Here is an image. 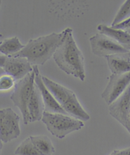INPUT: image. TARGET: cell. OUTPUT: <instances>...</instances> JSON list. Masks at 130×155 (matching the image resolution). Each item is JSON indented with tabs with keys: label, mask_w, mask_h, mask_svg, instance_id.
Returning <instances> with one entry per match:
<instances>
[{
	"label": "cell",
	"mask_w": 130,
	"mask_h": 155,
	"mask_svg": "<svg viewBox=\"0 0 130 155\" xmlns=\"http://www.w3.org/2000/svg\"><path fill=\"white\" fill-rule=\"evenodd\" d=\"M56 64L68 75H72L82 81L86 79L84 57L76 45L73 30L67 28L60 44L53 55Z\"/></svg>",
	"instance_id": "6da1fadb"
},
{
	"label": "cell",
	"mask_w": 130,
	"mask_h": 155,
	"mask_svg": "<svg viewBox=\"0 0 130 155\" xmlns=\"http://www.w3.org/2000/svg\"><path fill=\"white\" fill-rule=\"evenodd\" d=\"M63 35L64 31L31 39L20 52L10 56L26 58L32 66L44 65L54 55Z\"/></svg>",
	"instance_id": "7a4b0ae2"
},
{
	"label": "cell",
	"mask_w": 130,
	"mask_h": 155,
	"mask_svg": "<svg viewBox=\"0 0 130 155\" xmlns=\"http://www.w3.org/2000/svg\"><path fill=\"white\" fill-rule=\"evenodd\" d=\"M42 81L68 115L82 121H87L89 120V115L82 106L76 94L73 91L45 76H42Z\"/></svg>",
	"instance_id": "3957f363"
},
{
	"label": "cell",
	"mask_w": 130,
	"mask_h": 155,
	"mask_svg": "<svg viewBox=\"0 0 130 155\" xmlns=\"http://www.w3.org/2000/svg\"><path fill=\"white\" fill-rule=\"evenodd\" d=\"M41 121L53 136L60 139L84 127V121L78 119L67 114L46 111H44Z\"/></svg>",
	"instance_id": "277c9868"
},
{
	"label": "cell",
	"mask_w": 130,
	"mask_h": 155,
	"mask_svg": "<svg viewBox=\"0 0 130 155\" xmlns=\"http://www.w3.org/2000/svg\"><path fill=\"white\" fill-rule=\"evenodd\" d=\"M34 86V73L33 70L24 78L15 83L14 90L10 97L14 105L20 110L25 124L30 123L28 106Z\"/></svg>",
	"instance_id": "5b68a950"
},
{
	"label": "cell",
	"mask_w": 130,
	"mask_h": 155,
	"mask_svg": "<svg viewBox=\"0 0 130 155\" xmlns=\"http://www.w3.org/2000/svg\"><path fill=\"white\" fill-rule=\"evenodd\" d=\"M91 51L94 55L106 58L114 54H126L129 51L102 33H96L89 38Z\"/></svg>",
	"instance_id": "8992f818"
},
{
	"label": "cell",
	"mask_w": 130,
	"mask_h": 155,
	"mask_svg": "<svg viewBox=\"0 0 130 155\" xmlns=\"http://www.w3.org/2000/svg\"><path fill=\"white\" fill-rule=\"evenodd\" d=\"M20 117L11 108L0 109V139L7 143L21 134Z\"/></svg>",
	"instance_id": "52a82bcc"
},
{
	"label": "cell",
	"mask_w": 130,
	"mask_h": 155,
	"mask_svg": "<svg viewBox=\"0 0 130 155\" xmlns=\"http://www.w3.org/2000/svg\"><path fill=\"white\" fill-rule=\"evenodd\" d=\"M0 67L6 74L12 77L15 81L22 79L33 71V66L26 58L7 56L0 54Z\"/></svg>",
	"instance_id": "ba28073f"
},
{
	"label": "cell",
	"mask_w": 130,
	"mask_h": 155,
	"mask_svg": "<svg viewBox=\"0 0 130 155\" xmlns=\"http://www.w3.org/2000/svg\"><path fill=\"white\" fill-rule=\"evenodd\" d=\"M109 106L110 114L130 134V85L115 102Z\"/></svg>",
	"instance_id": "9c48e42d"
},
{
	"label": "cell",
	"mask_w": 130,
	"mask_h": 155,
	"mask_svg": "<svg viewBox=\"0 0 130 155\" xmlns=\"http://www.w3.org/2000/svg\"><path fill=\"white\" fill-rule=\"evenodd\" d=\"M130 85V71L124 74H112L109 81L102 93V98L110 105L126 91Z\"/></svg>",
	"instance_id": "30bf717a"
},
{
	"label": "cell",
	"mask_w": 130,
	"mask_h": 155,
	"mask_svg": "<svg viewBox=\"0 0 130 155\" xmlns=\"http://www.w3.org/2000/svg\"><path fill=\"white\" fill-rule=\"evenodd\" d=\"M33 70L34 73V83L37 86L42 98L45 111L52 113H60V114H67L61 105L52 94L50 91L44 84L42 81V75L40 74L38 66H33Z\"/></svg>",
	"instance_id": "8fae6325"
},
{
	"label": "cell",
	"mask_w": 130,
	"mask_h": 155,
	"mask_svg": "<svg viewBox=\"0 0 130 155\" xmlns=\"http://www.w3.org/2000/svg\"><path fill=\"white\" fill-rule=\"evenodd\" d=\"M28 109L30 123L42 120L45 107L42 98L35 83L29 98Z\"/></svg>",
	"instance_id": "7c38bea8"
},
{
	"label": "cell",
	"mask_w": 130,
	"mask_h": 155,
	"mask_svg": "<svg viewBox=\"0 0 130 155\" xmlns=\"http://www.w3.org/2000/svg\"><path fill=\"white\" fill-rule=\"evenodd\" d=\"M129 54H114L106 57L112 74H124L130 71Z\"/></svg>",
	"instance_id": "4fadbf2b"
},
{
	"label": "cell",
	"mask_w": 130,
	"mask_h": 155,
	"mask_svg": "<svg viewBox=\"0 0 130 155\" xmlns=\"http://www.w3.org/2000/svg\"><path fill=\"white\" fill-rule=\"evenodd\" d=\"M97 29L100 33L114 40L126 48L130 47V34L126 30L114 28L105 25H98Z\"/></svg>",
	"instance_id": "5bb4252c"
},
{
	"label": "cell",
	"mask_w": 130,
	"mask_h": 155,
	"mask_svg": "<svg viewBox=\"0 0 130 155\" xmlns=\"http://www.w3.org/2000/svg\"><path fill=\"white\" fill-rule=\"evenodd\" d=\"M25 45H23L17 37L7 38L0 41V54L10 56L20 52Z\"/></svg>",
	"instance_id": "9a60e30c"
},
{
	"label": "cell",
	"mask_w": 130,
	"mask_h": 155,
	"mask_svg": "<svg viewBox=\"0 0 130 155\" xmlns=\"http://www.w3.org/2000/svg\"><path fill=\"white\" fill-rule=\"evenodd\" d=\"M29 138L42 155H52L55 153V147L47 136L43 135L30 136Z\"/></svg>",
	"instance_id": "2e32d148"
},
{
	"label": "cell",
	"mask_w": 130,
	"mask_h": 155,
	"mask_svg": "<svg viewBox=\"0 0 130 155\" xmlns=\"http://www.w3.org/2000/svg\"><path fill=\"white\" fill-rule=\"evenodd\" d=\"M15 154L16 155H42L29 137L21 143L15 150Z\"/></svg>",
	"instance_id": "e0dca14e"
},
{
	"label": "cell",
	"mask_w": 130,
	"mask_h": 155,
	"mask_svg": "<svg viewBox=\"0 0 130 155\" xmlns=\"http://www.w3.org/2000/svg\"><path fill=\"white\" fill-rule=\"evenodd\" d=\"M130 18V0H127L121 6L112 23V27L125 22Z\"/></svg>",
	"instance_id": "ac0fdd59"
},
{
	"label": "cell",
	"mask_w": 130,
	"mask_h": 155,
	"mask_svg": "<svg viewBox=\"0 0 130 155\" xmlns=\"http://www.w3.org/2000/svg\"><path fill=\"white\" fill-rule=\"evenodd\" d=\"M16 81L9 75L4 74L0 77V91H8L13 88L15 85Z\"/></svg>",
	"instance_id": "d6986e66"
},
{
	"label": "cell",
	"mask_w": 130,
	"mask_h": 155,
	"mask_svg": "<svg viewBox=\"0 0 130 155\" xmlns=\"http://www.w3.org/2000/svg\"><path fill=\"white\" fill-rule=\"evenodd\" d=\"M109 155H130V147L122 150H114Z\"/></svg>",
	"instance_id": "ffe728a7"
},
{
	"label": "cell",
	"mask_w": 130,
	"mask_h": 155,
	"mask_svg": "<svg viewBox=\"0 0 130 155\" xmlns=\"http://www.w3.org/2000/svg\"><path fill=\"white\" fill-rule=\"evenodd\" d=\"M112 27V26H111ZM112 28H117V29H124V30H126V29H130V18L127 21L123 22L119 25H116L115 26H114Z\"/></svg>",
	"instance_id": "44dd1931"
},
{
	"label": "cell",
	"mask_w": 130,
	"mask_h": 155,
	"mask_svg": "<svg viewBox=\"0 0 130 155\" xmlns=\"http://www.w3.org/2000/svg\"><path fill=\"white\" fill-rule=\"evenodd\" d=\"M4 74H5V72L4 71V70L2 69V68L0 67V77L2 76Z\"/></svg>",
	"instance_id": "7402d4cb"
},
{
	"label": "cell",
	"mask_w": 130,
	"mask_h": 155,
	"mask_svg": "<svg viewBox=\"0 0 130 155\" xmlns=\"http://www.w3.org/2000/svg\"><path fill=\"white\" fill-rule=\"evenodd\" d=\"M3 142L2 141L1 139H0V153H1L2 152V148H3Z\"/></svg>",
	"instance_id": "603a6c76"
},
{
	"label": "cell",
	"mask_w": 130,
	"mask_h": 155,
	"mask_svg": "<svg viewBox=\"0 0 130 155\" xmlns=\"http://www.w3.org/2000/svg\"><path fill=\"white\" fill-rule=\"evenodd\" d=\"M2 2L1 1V0H0V7H1V5H2ZM2 34L1 33H0V37H2Z\"/></svg>",
	"instance_id": "cb8c5ba5"
},
{
	"label": "cell",
	"mask_w": 130,
	"mask_h": 155,
	"mask_svg": "<svg viewBox=\"0 0 130 155\" xmlns=\"http://www.w3.org/2000/svg\"><path fill=\"white\" fill-rule=\"evenodd\" d=\"M126 31L130 34V29H126Z\"/></svg>",
	"instance_id": "d4e9b609"
},
{
	"label": "cell",
	"mask_w": 130,
	"mask_h": 155,
	"mask_svg": "<svg viewBox=\"0 0 130 155\" xmlns=\"http://www.w3.org/2000/svg\"><path fill=\"white\" fill-rule=\"evenodd\" d=\"M127 49H128V50H129V52H130V47H128V48H127Z\"/></svg>",
	"instance_id": "484cf974"
},
{
	"label": "cell",
	"mask_w": 130,
	"mask_h": 155,
	"mask_svg": "<svg viewBox=\"0 0 130 155\" xmlns=\"http://www.w3.org/2000/svg\"><path fill=\"white\" fill-rule=\"evenodd\" d=\"M129 58H130V54H129Z\"/></svg>",
	"instance_id": "4316f807"
}]
</instances>
